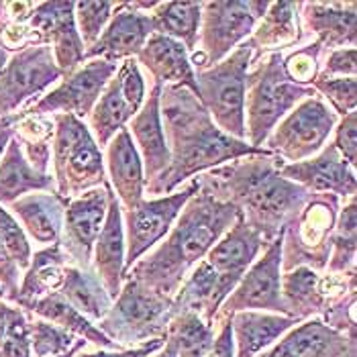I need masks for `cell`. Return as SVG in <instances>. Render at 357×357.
Wrapping results in <instances>:
<instances>
[{"label": "cell", "instance_id": "cell-27", "mask_svg": "<svg viewBox=\"0 0 357 357\" xmlns=\"http://www.w3.org/2000/svg\"><path fill=\"white\" fill-rule=\"evenodd\" d=\"M92 270L100 278L109 296L114 301L123 288V275H125V231H123V208L112 188H109L107 219L92 249Z\"/></svg>", "mask_w": 357, "mask_h": 357}, {"label": "cell", "instance_id": "cell-4", "mask_svg": "<svg viewBox=\"0 0 357 357\" xmlns=\"http://www.w3.org/2000/svg\"><path fill=\"white\" fill-rule=\"evenodd\" d=\"M284 54H266L251 63L245 80V141L264 147L275 125L303 100L314 96L312 88L294 84L284 72Z\"/></svg>", "mask_w": 357, "mask_h": 357}, {"label": "cell", "instance_id": "cell-31", "mask_svg": "<svg viewBox=\"0 0 357 357\" xmlns=\"http://www.w3.org/2000/svg\"><path fill=\"white\" fill-rule=\"evenodd\" d=\"M31 192H55V180L52 174H39L31 167L19 141L13 137L0 158V204L6 208Z\"/></svg>", "mask_w": 357, "mask_h": 357}, {"label": "cell", "instance_id": "cell-6", "mask_svg": "<svg viewBox=\"0 0 357 357\" xmlns=\"http://www.w3.org/2000/svg\"><path fill=\"white\" fill-rule=\"evenodd\" d=\"M172 319V298L143 286L135 278H123L119 296L96 327L119 349H135L153 339H165Z\"/></svg>", "mask_w": 357, "mask_h": 357}, {"label": "cell", "instance_id": "cell-25", "mask_svg": "<svg viewBox=\"0 0 357 357\" xmlns=\"http://www.w3.org/2000/svg\"><path fill=\"white\" fill-rule=\"evenodd\" d=\"M105 169L107 182L116 196L123 211L135 208L145 198V176L135 143L129 129H121L105 147Z\"/></svg>", "mask_w": 357, "mask_h": 357}, {"label": "cell", "instance_id": "cell-30", "mask_svg": "<svg viewBox=\"0 0 357 357\" xmlns=\"http://www.w3.org/2000/svg\"><path fill=\"white\" fill-rule=\"evenodd\" d=\"M298 319L259 312V310H243L231 317L233 339H235V357H257L270 349L280 337H284L290 329H294Z\"/></svg>", "mask_w": 357, "mask_h": 357}, {"label": "cell", "instance_id": "cell-9", "mask_svg": "<svg viewBox=\"0 0 357 357\" xmlns=\"http://www.w3.org/2000/svg\"><path fill=\"white\" fill-rule=\"evenodd\" d=\"M343 200L335 194H310L301 213L284 229L282 274L294 268L325 272L331 257V235Z\"/></svg>", "mask_w": 357, "mask_h": 357}, {"label": "cell", "instance_id": "cell-2", "mask_svg": "<svg viewBox=\"0 0 357 357\" xmlns=\"http://www.w3.org/2000/svg\"><path fill=\"white\" fill-rule=\"evenodd\" d=\"M278 155H249L222 164L198 178L215 198L233 204L245 225L270 245L310 198L303 186L280 174Z\"/></svg>", "mask_w": 357, "mask_h": 357}, {"label": "cell", "instance_id": "cell-8", "mask_svg": "<svg viewBox=\"0 0 357 357\" xmlns=\"http://www.w3.org/2000/svg\"><path fill=\"white\" fill-rule=\"evenodd\" d=\"M268 6L270 2L264 0L202 2L198 47L190 54L194 74L217 66L235 47L248 41Z\"/></svg>", "mask_w": 357, "mask_h": 357}, {"label": "cell", "instance_id": "cell-24", "mask_svg": "<svg viewBox=\"0 0 357 357\" xmlns=\"http://www.w3.org/2000/svg\"><path fill=\"white\" fill-rule=\"evenodd\" d=\"M354 343L356 333H339L319 317H312L288 331L257 357H343Z\"/></svg>", "mask_w": 357, "mask_h": 357}, {"label": "cell", "instance_id": "cell-23", "mask_svg": "<svg viewBox=\"0 0 357 357\" xmlns=\"http://www.w3.org/2000/svg\"><path fill=\"white\" fill-rule=\"evenodd\" d=\"M160 94H162V86L151 84L143 107L127 125L129 135L135 143V149L143 164L145 186L160 180L169 167V149L165 143L162 116H160Z\"/></svg>", "mask_w": 357, "mask_h": 357}, {"label": "cell", "instance_id": "cell-51", "mask_svg": "<svg viewBox=\"0 0 357 357\" xmlns=\"http://www.w3.org/2000/svg\"><path fill=\"white\" fill-rule=\"evenodd\" d=\"M10 52L4 47V43L0 41V74H2V70L6 68V63H8V59H10Z\"/></svg>", "mask_w": 357, "mask_h": 357}, {"label": "cell", "instance_id": "cell-26", "mask_svg": "<svg viewBox=\"0 0 357 357\" xmlns=\"http://www.w3.org/2000/svg\"><path fill=\"white\" fill-rule=\"evenodd\" d=\"M135 59H137L139 68L151 76L153 84L182 86L198 96L196 74H194V68L190 63V54L186 52V47L180 41L169 39L160 33H153L145 41L143 50L139 52Z\"/></svg>", "mask_w": 357, "mask_h": 357}, {"label": "cell", "instance_id": "cell-39", "mask_svg": "<svg viewBox=\"0 0 357 357\" xmlns=\"http://www.w3.org/2000/svg\"><path fill=\"white\" fill-rule=\"evenodd\" d=\"M6 329L0 339V357H33L29 339V314L17 304L2 301Z\"/></svg>", "mask_w": 357, "mask_h": 357}, {"label": "cell", "instance_id": "cell-21", "mask_svg": "<svg viewBox=\"0 0 357 357\" xmlns=\"http://www.w3.org/2000/svg\"><path fill=\"white\" fill-rule=\"evenodd\" d=\"M153 35L149 13L137 10L131 2H119L109 25L100 33L96 43L86 50L84 61L105 59L121 63L125 59H135L143 50L145 41Z\"/></svg>", "mask_w": 357, "mask_h": 357}, {"label": "cell", "instance_id": "cell-12", "mask_svg": "<svg viewBox=\"0 0 357 357\" xmlns=\"http://www.w3.org/2000/svg\"><path fill=\"white\" fill-rule=\"evenodd\" d=\"M145 96L147 84L137 59L121 61L88 116V129L100 149H105L110 139L129 125L143 107Z\"/></svg>", "mask_w": 357, "mask_h": 357}, {"label": "cell", "instance_id": "cell-40", "mask_svg": "<svg viewBox=\"0 0 357 357\" xmlns=\"http://www.w3.org/2000/svg\"><path fill=\"white\" fill-rule=\"evenodd\" d=\"M325 55H327V52L317 41H308L301 47L292 50L288 55H284L282 66H284L286 76L292 82L312 88V82L319 78L321 63H323Z\"/></svg>", "mask_w": 357, "mask_h": 357}, {"label": "cell", "instance_id": "cell-7", "mask_svg": "<svg viewBox=\"0 0 357 357\" xmlns=\"http://www.w3.org/2000/svg\"><path fill=\"white\" fill-rule=\"evenodd\" d=\"M253 63V47L243 41L222 61L196 72L198 100L222 133L245 141V80Z\"/></svg>", "mask_w": 357, "mask_h": 357}, {"label": "cell", "instance_id": "cell-54", "mask_svg": "<svg viewBox=\"0 0 357 357\" xmlns=\"http://www.w3.org/2000/svg\"><path fill=\"white\" fill-rule=\"evenodd\" d=\"M343 357H357L356 343H354V345H351V347H349V349H347V354H345V356H343Z\"/></svg>", "mask_w": 357, "mask_h": 357}, {"label": "cell", "instance_id": "cell-44", "mask_svg": "<svg viewBox=\"0 0 357 357\" xmlns=\"http://www.w3.org/2000/svg\"><path fill=\"white\" fill-rule=\"evenodd\" d=\"M335 149L339 155L356 169L357 165V112H349L343 119H339L335 131H333V141Z\"/></svg>", "mask_w": 357, "mask_h": 357}, {"label": "cell", "instance_id": "cell-38", "mask_svg": "<svg viewBox=\"0 0 357 357\" xmlns=\"http://www.w3.org/2000/svg\"><path fill=\"white\" fill-rule=\"evenodd\" d=\"M29 339H31V354L35 357L66 356L78 343L76 335L31 314H29Z\"/></svg>", "mask_w": 357, "mask_h": 357}, {"label": "cell", "instance_id": "cell-11", "mask_svg": "<svg viewBox=\"0 0 357 357\" xmlns=\"http://www.w3.org/2000/svg\"><path fill=\"white\" fill-rule=\"evenodd\" d=\"M200 182L192 178L176 192L160 198H143L135 208L123 211V231H125V272L139 259L160 245L165 235L172 231L186 202L198 192Z\"/></svg>", "mask_w": 357, "mask_h": 357}, {"label": "cell", "instance_id": "cell-28", "mask_svg": "<svg viewBox=\"0 0 357 357\" xmlns=\"http://www.w3.org/2000/svg\"><path fill=\"white\" fill-rule=\"evenodd\" d=\"M248 41L253 47V61L266 54H282L308 43L301 23V2H270Z\"/></svg>", "mask_w": 357, "mask_h": 357}, {"label": "cell", "instance_id": "cell-52", "mask_svg": "<svg viewBox=\"0 0 357 357\" xmlns=\"http://www.w3.org/2000/svg\"><path fill=\"white\" fill-rule=\"evenodd\" d=\"M86 345H88V343H86L84 339H78V343H76V345H74V347H72V349H70V351H68L66 356H59V357H74L76 354H78V351H80V349H84Z\"/></svg>", "mask_w": 357, "mask_h": 357}, {"label": "cell", "instance_id": "cell-1", "mask_svg": "<svg viewBox=\"0 0 357 357\" xmlns=\"http://www.w3.org/2000/svg\"><path fill=\"white\" fill-rule=\"evenodd\" d=\"M160 116L169 149V167L160 180L145 186L149 198L176 192L192 178L249 155H270L266 147L222 133L198 96L182 86H162Z\"/></svg>", "mask_w": 357, "mask_h": 357}, {"label": "cell", "instance_id": "cell-34", "mask_svg": "<svg viewBox=\"0 0 357 357\" xmlns=\"http://www.w3.org/2000/svg\"><path fill=\"white\" fill-rule=\"evenodd\" d=\"M59 294L94 325L109 314L112 306V298L102 286L100 278L94 274V270L68 266Z\"/></svg>", "mask_w": 357, "mask_h": 357}, {"label": "cell", "instance_id": "cell-20", "mask_svg": "<svg viewBox=\"0 0 357 357\" xmlns=\"http://www.w3.org/2000/svg\"><path fill=\"white\" fill-rule=\"evenodd\" d=\"M280 174L312 194H335L343 202L356 198V169L339 155L331 141L317 155L304 162L282 164Z\"/></svg>", "mask_w": 357, "mask_h": 357}, {"label": "cell", "instance_id": "cell-33", "mask_svg": "<svg viewBox=\"0 0 357 357\" xmlns=\"http://www.w3.org/2000/svg\"><path fill=\"white\" fill-rule=\"evenodd\" d=\"M23 310L29 312L31 317L54 323L59 329L76 335L78 339H84L86 343H92L98 349H119L102 331L98 329L94 323H90L84 314H80L59 292H52V294H45L41 298H35V301L25 304Z\"/></svg>", "mask_w": 357, "mask_h": 357}, {"label": "cell", "instance_id": "cell-17", "mask_svg": "<svg viewBox=\"0 0 357 357\" xmlns=\"http://www.w3.org/2000/svg\"><path fill=\"white\" fill-rule=\"evenodd\" d=\"M280 290L286 314L306 321L312 317H323L331 304L343 298L349 290H356V272L337 275L314 272L310 268H294L282 274Z\"/></svg>", "mask_w": 357, "mask_h": 357}, {"label": "cell", "instance_id": "cell-50", "mask_svg": "<svg viewBox=\"0 0 357 357\" xmlns=\"http://www.w3.org/2000/svg\"><path fill=\"white\" fill-rule=\"evenodd\" d=\"M149 357H178V351H176V343H174L169 337H165L164 347H162L160 351L151 354Z\"/></svg>", "mask_w": 357, "mask_h": 357}, {"label": "cell", "instance_id": "cell-19", "mask_svg": "<svg viewBox=\"0 0 357 357\" xmlns=\"http://www.w3.org/2000/svg\"><path fill=\"white\" fill-rule=\"evenodd\" d=\"M266 248L268 243L264 241V237L248 227L245 220L239 217L215 243V248L206 253L204 261L217 275L219 308Z\"/></svg>", "mask_w": 357, "mask_h": 357}, {"label": "cell", "instance_id": "cell-36", "mask_svg": "<svg viewBox=\"0 0 357 357\" xmlns=\"http://www.w3.org/2000/svg\"><path fill=\"white\" fill-rule=\"evenodd\" d=\"M357 259V202L349 198L341 204L339 217L331 235V257L327 264L329 274L345 275L356 272Z\"/></svg>", "mask_w": 357, "mask_h": 357}, {"label": "cell", "instance_id": "cell-53", "mask_svg": "<svg viewBox=\"0 0 357 357\" xmlns=\"http://www.w3.org/2000/svg\"><path fill=\"white\" fill-rule=\"evenodd\" d=\"M2 303V301H0ZM4 329H6V323H4V312H2V304H0V339L4 335Z\"/></svg>", "mask_w": 357, "mask_h": 357}, {"label": "cell", "instance_id": "cell-29", "mask_svg": "<svg viewBox=\"0 0 357 357\" xmlns=\"http://www.w3.org/2000/svg\"><path fill=\"white\" fill-rule=\"evenodd\" d=\"M70 200L57 192H31L15 200L6 211L23 227L29 241L39 245H54L61 237L63 215Z\"/></svg>", "mask_w": 357, "mask_h": 357}, {"label": "cell", "instance_id": "cell-15", "mask_svg": "<svg viewBox=\"0 0 357 357\" xmlns=\"http://www.w3.org/2000/svg\"><path fill=\"white\" fill-rule=\"evenodd\" d=\"M119 63L105 59H88L82 66L72 72L70 76L61 78L59 84L39 96L31 107L21 110L19 114H72L80 121H86L94 105L98 102L105 86L114 76Z\"/></svg>", "mask_w": 357, "mask_h": 357}, {"label": "cell", "instance_id": "cell-41", "mask_svg": "<svg viewBox=\"0 0 357 357\" xmlns=\"http://www.w3.org/2000/svg\"><path fill=\"white\" fill-rule=\"evenodd\" d=\"M119 8L116 2H74V21L84 50L92 47L100 33L109 25L112 13Z\"/></svg>", "mask_w": 357, "mask_h": 357}, {"label": "cell", "instance_id": "cell-22", "mask_svg": "<svg viewBox=\"0 0 357 357\" xmlns=\"http://www.w3.org/2000/svg\"><path fill=\"white\" fill-rule=\"evenodd\" d=\"M301 23L308 41L327 54L357 45V2H301Z\"/></svg>", "mask_w": 357, "mask_h": 357}, {"label": "cell", "instance_id": "cell-16", "mask_svg": "<svg viewBox=\"0 0 357 357\" xmlns=\"http://www.w3.org/2000/svg\"><path fill=\"white\" fill-rule=\"evenodd\" d=\"M31 43L50 45L61 78L84 63V43L74 21V2H37L27 21Z\"/></svg>", "mask_w": 357, "mask_h": 357}, {"label": "cell", "instance_id": "cell-43", "mask_svg": "<svg viewBox=\"0 0 357 357\" xmlns=\"http://www.w3.org/2000/svg\"><path fill=\"white\" fill-rule=\"evenodd\" d=\"M0 243L10 255V259L19 266V270L25 272L31 264V257H33L31 241L25 235L23 227L2 204H0Z\"/></svg>", "mask_w": 357, "mask_h": 357}, {"label": "cell", "instance_id": "cell-13", "mask_svg": "<svg viewBox=\"0 0 357 357\" xmlns=\"http://www.w3.org/2000/svg\"><path fill=\"white\" fill-rule=\"evenodd\" d=\"M61 80L50 45H29L10 55L0 74V121L25 110Z\"/></svg>", "mask_w": 357, "mask_h": 357}, {"label": "cell", "instance_id": "cell-42", "mask_svg": "<svg viewBox=\"0 0 357 357\" xmlns=\"http://www.w3.org/2000/svg\"><path fill=\"white\" fill-rule=\"evenodd\" d=\"M312 90L339 119L357 109V78H317Z\"/></svg>", "mask_w": 357, "mask_h": 357}, {"label": "cell", "instance_id": "cell-3", "mask_svg": "<svg viewBox=\"0 0 357 357\" xmlns=\"http://www.w3.org/2000/svg\"><path fill=\"white\" fill-rule=\"evenodd\" d=\"M239 217L241 215L233 204L215 198L200 186L182 208L164 241L145 253L123 278H135L143 286L174 301L186 275L206 257Z\"/></svg>", "mask_w": 357, "mask_h": 357}, {"label": "cell", "instance_id": "cell-14", "mask_svg": "<svg viewBox=\"0 0 357 357\" xmlns=\"http://www.w3.org/2000/svg\"><path fill=\"white\" fill-rule=\"evenodd\" d=\"M282 241H284V231L261 251V255L251 264L245 275L239 280L235 290L225 298L213 325L222 319H231L235 312H243V310L286 314V306H284L282 290H280Z\"/></svg>", "mask_w": 357, "mask_h": 357}, {"label": "cell", "instance_id": "cell-18", "mask_svg": "<svg viewBox=\"0 0 357 357\" xmlns=\"http://www.w3.org/2000/svg\"><path fill=\"white\" fill-rule=\"evenodd\" d=\"M109 182L72 198L66 206L59 245L70 264L80 270H92V249L109 211Z\"/></svg>", "mask_w": 357, "mask_h": 357}, {"label": "cell", "instance_id": "cell-49", "mask_svg": "<svg viewBox=\"0 0 357 357\" xmlns=\"http://www.w3.org/2000/svg\"><path fill=\"white\" fill-rule=\"evenodd\" d=\"M10 139H13V125H10L8 119H2L0 121V158H2V153H4Z\"/></svg>", "mask_w": 357, "mask_h": 357}, {"label": "cell", "instance_id": "cell-10", "mask_svg": "<svg viewBox=\"0 0 357 357\" xmlns=\"http://www.w3.org/2000/svg\"><path fill=\"white\" fill-rule=\"evenodd\" d=\"M339 116L314 94L290 110L266 139L264 147L284 164L304 162L317 155L333 137Z\"/></svg>", "mask_w": 357, "mask_h": 357}, {"label": "cell", "instance_id": "cell-35", "mask_svg": "<svg viewBox=\"0 0 357 357\" xmlns=\"http://www.w3.org/2000/svg\"><path fill=\"white\" fill-rule=\"evenodd\" d=\"M202 2H155L149 10L153 33L180 41L188 54L198 47Z\"/></svg>", "mask_w": 357, "mask_h": 357}, {"label": "cell", "instance_id": "cell-45", "mask_svg": "<svg viewBox=\"0 0 357 357\" xmlns=\"http://www.w3.org/2000/svg\"><path fill=\"white\" fill-rule=\"evenodd\" d=\"M319 78H357V50L345 47L325 55Z\"/></svg>", "mask_w": 357, "mask_h": 357}, {"label": "cell", "instance_id": "cell-5", "mask_svg": "<svg viewBox=\"0 0 357 357\" xmlns=\"http://www.w3.org/2000/svg\"><path fill=\"white\" fill-rule=\"evenodd\" d=\"M52 165L55 192L66 200L98 188L107 182L105 155L96 145L86 121L72 114H52Z\"/></svg>", "mask_w": 357, "mask_h": 357}, {"label": "cell", "instance_id": "cell-46", "mask_svg": "<svg viewBox=\"0 0 357 357\" xmlns=\"http://www.w3.org/2000/svg\"><path fill=\"white\" fill-rule=\"evenodd\" d=\"M21 275H23V272L19 270V266L10 259V255L6 253V249L0 243V286L4 288L6 303L15 304L19 284H21Z\"/></svg>", "mask_w": 357, "mask_h": 357}, {"label": "cell", "instance_id": "cell-37", "mask_svg": "<svg viewBox=\"0 0 357 357\" xmlns=\"http://www.w3.org/2000/svg\"><path fill=\"white\" fill-rule=\"evenodd\" d=\"M215 335L217 327L206 325L204 319L194 312L176 314L169 321L165 333V337L176 343L178 357H206L215 341Z\"/></svg>", "mask_w": 357, "mask_h": 357}, {"label": "cell", "instance_id": "cell-47", "mask_svg": "<svg viewBox=\"0 0 357 357\" xmlns=\"http://www.w3.org/2000/svg\"><path fill=\"white\" fill-rule=\"evenodd\" d=\"M165 339H153L135 349H96V351H86V347L80 349L74 357H149L151 354L160 351L164 347Z\"/></svg>", "mask_w": 357, "mask_h": 357}, {"label": "cell", "instance_id": "cell-48", "mask_svg": "<svg viewBox=\"0 0 357 357\" xmlns=\"http://www.w3.org/2000/svg\"><path fill=\"white\" fill-rule=\"evenodd\" d=\"M215 327H217V335L206 357H235V339H233L231 319L217 321Z\"/></svg>", "mask_w": 357, "mask_h": 357}, {"label": "cell", "instance_id": "cell-32", "mask_svg": "<svg viewBox=\"0 0 357 357\" xmlns=\"http://www.w3.org/2000/svg\"><path fill=\"white\" fill-rule=\"evenodd\" d=\"M68 266H72L70 257L61 249L59 241L54 245H47V248L35 251L29 268L21 275V284H19L15 304L19 308H23L25 304L35 301V298H41L45 294H52V292H59Z\"/></svg>", "mask_w": 357, "mask_h": 357}]
</instances>
